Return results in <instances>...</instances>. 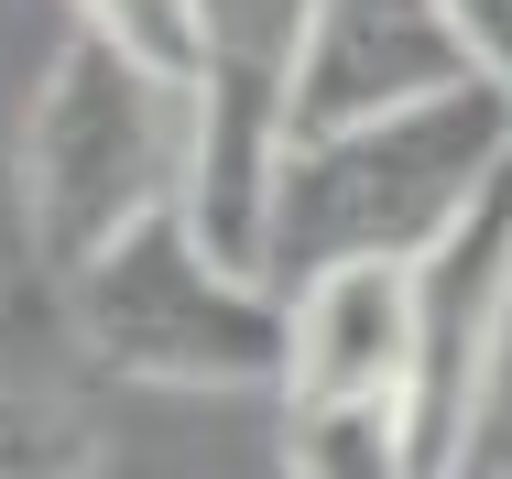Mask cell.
Segmentation results:
<instances>
[{
	"mask_svg": "<svg viewBox=\"0 0 512 479\" xmlns=\"http://www.w3.org/2000/svg\"><path fill=\"white\" fill-rule=\"evenodd\" d=\"M469 44L447 22V0H316L306 33V88H295V131H338L404 98L469 88Z\"/></svg>",
	"mask_w": 512,
	"mask_h": 479,
	"instance_id": "obj_7",
	"label": "cell"
},
{
	"mask_svg": "<svg viewBox=\"0 0 512 479\" xmlns=\"http://www.w3.org/2000/svg\"><path fill=\"white\" fill-rule=\"evenodd\" d=\"M447 22H458V44H469V66L512 88V0H447Z\"/></svg>",
	"mask_w": 512,
	"mask_h": 479,
	"instance_id": "obj_11",
	"label": "cell"
},
{
	"mask_svg": "<svg viewBox=\"0 0 512 479\" xmlns=\"http://www.w3.org/2000/svg\"><path fill=\"white\" fill-rule=\"evenodd\" d=\"M66 316L88 338L109 382L142 392H284V338H295V294L229 251H207L186 207H153L131 240H109L77 273Z\"/></svg>",
	"mask_w": 512,
	"mask_h": 479,
	"instance_id": "obj_3",
	"label": "cell"
},
{
	"mask_svg": "<svg viewBox=\"0 0 512 479\" xmlns=\"http://www.w3.org/2000/svg\"><path fill=\"white\" fill-rule=\"evenodd\" d=\"M99 360L44 273L0 284V479H109Z\"/></svg>",
	"mask_w": 512,
	"mask_h": 479,
	"instance_id": "obj_6",
	"label": "cell"
},
{
	"mask_svg": "<svg viewBox=\"0 0 512 479\" xmlns=\"http://www.w3.org/2000/svg\"><path fill=\"white\" fill-rule=\"evenodd\" d=\"M284 479H425L404 392H327L284 403Z\"/></svg>",
	"mask_w": 512,
	"mask_h": 479,
	"instance_id": "obj_9",
	"label": "cell"
},
{
	"mask_svg": "<svg viewBox=\"0 0 512 479\" xmlns=\"http://www.w3.org/2000/svg\"><path fill=\"white\" fill-rule=\"evenodd\" d=\"M306 33L316 0H207L197 44V164H186V218L207 229V251L262 273L273 240V186L295 153V88H306Z\"/></svg>",
	"mask_w": 512,
	"mask_h": 479,
	"instance_id": "obj_4",
	"label": "cell"
},
{
	"mask_svg": "<svg viewBox=\"0 0 512 479\" xmlns=\"http://www.w3.org/2000/svg\"><path fill=\"white\" fill-rule=\"evenodd\" d=\"M66 22L164 66V77H197V44H207V0H66Z\"/></svg>",
	"mask_w": 512,
	"mask_h": 479,
	"instance_id": "obj_10",
	"label": "cell"
},
{
	"mask_svg": "<svg viewBox=\"0 0 512 479\" xmlns=\"http://www.w3.org/2000/svg\"><path fill=\"white\" fill-rule=\"evenodd\" d=\"M284 294H295L284 403L404 392V371H414V262H338V273H306Z\"/></svg>",
	"mask_w": 512,
	"mask_h": 479,
	"instance_id": "obj_8",
	"label": "cell"
},
{
	"mask_svg": "<svg viewBox=\"0 0 512 479\" xmlns=\"http://www.w3.org/2000/svg\"><path fill=\"white\" fill-rule=\"evenodd\" d=\"M197 164V98L186 77L120 55L66 22L55 66L33 77L22 142H11V196H22V251L44 284H77L109 240H131L153 207H186Z\"/></svg>",
	"mask_w": 512,
	"mask_h": 479,
	"instance_id": "obj_2",
	"label": "cell"
},
{
	"mask_svg": "<svg viewBox=\"0 0 512 479\" xmlns=\"http://www.w3.org/2000/svg\"><path fill=\"white\" fill-rule=\"evenodd\" d=\"M502 175H512V88L502 77L404 98V109L338 120V131H295L284 186H273L262 273L306 284V273H338V262H425Z\"/></svg>",
	"mask_w": 512,
	"mask_h": 479,
	"instance_id": "obj_1",
	"label": "cell"
},
{
	"mask_svg": "<svg viewBox=\"0 0 512 479\" xmlns=\"http://www.w3.org/2000/svg\"><path fill=\"white\" fill-rule=\"evenodd\" d=\"M502 360H512V175L414 262L404 414H414V447H425V479H469L480 436H491Z\"/></svg>",
	"mask_w": 512,
	"mask_h": 479,
	"instance_id": "obj_5",
	"label": "cell"
}]
</instances>
